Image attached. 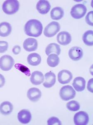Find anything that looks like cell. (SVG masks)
<instances>
[{
    "mask_svg": "<svg viewBox=\"0 0 93 125\" xmlns=\"http://www.w3.org/2000/svg\"><path fill=\"white\" fill-rule=\"evenodd\" d=\"M24 29L25 33L27 36L38 37L42 34L43 26L39 21L31 19L26 23Z\"/></svg>",
    "mask_w": 93,
    "mask_h": 125,
    "instance_id": "cell-1",
    "label": "cell"
},
{
    "mask_svg": "<svg viewBox=\"0 0 93 125\" xmlns=\"http://www.w3.org/2000/svg\"><path fill=\"white\" fill-rule=\"evenodd\" d=\"M19 7L20 4L18 0H9L3 3L2 9L6 14L13 15L18 11Z\"/></svg>",
    "mask_w": 93,
    "mask_h": 125,
    "instance_id": "cell-2",
    "label": "cell"
},
{
    "mask_svg": "<svg viewBox=\"0 0 93 125\" xmlns=\"http://www.w3.org/2000/svg\"><path fill=\"white\" fill-rule=\"evenodd\" d=\"M76 93L73 87L70 85L64 86L61 88L59 95L61 98L64 101H68L73 99L76 96Z\"/></svg>",
    "mask_w": 93,
    "mask_h": 125,
    "instance_id": "cell-3",
    "label": "cell"
},
{
    "mask_svg": "<svg viewBox=\"0 0 93 125\" xmlns=\"http://www.w3.org/2000/svg\"><path fill=\"white\" fill-rule=\"evenodd\" d=\"M87 9L84 5L78 4L72 8L71 10V15L73 18L76 19H82L86 14Z\"/></svg>",
    "mask_w": 93,
    "mask_h": 125,
    "instance_id": "cell-4",
    "label": "cell"
},
{
    "mask_svg": "<svg viewBox=\"0 0 93 125\" xmlns=\"http://www.w3.org/2000/svg\"><path fill=\"white\" fill-rule=\"evenodd\" d=\"M60 29V24L56 21L52 22L46 26L44 29V34L47 37H52L58 33Z\"/></svg>",
    "mask_w": 93,
    "mask_h": 125,
    "instance_id": "cell-5",
    "label": "cell"
},
{
    "mask_svg": "<svg viewBox=\"0 0 93 125\" xmlns=\"http://www.w3.org/2000/svg\"><path fill=\"white\" fill-rule=\"evenodd\" d=\"M14 60L9 55H3L0 58V68L4 71H10L14 65Z\"/></svg>",
    "mask_w": 93,
    "mask_h": 125,
    "instance_id": "cell-6",
    "label": "cell"
},
{
    "mask_svg": "<svg viewBox=\"0 0 93 125\" xmlns=\"http://www.w3.org/2000/svg\"><path fill=\"white\" fill-rule=\"evenodd\" d=\"M74 121L75 125H87L89 121V115L87 113L81 111L75 114Z\"/></svg>",
    "mask_w": 93,
    "mask_h": 125,
    "instance_id": "cell-7",
    "label": "cell"
},
{
    "mask_svg": "<svg viewBox=\"0 0 93 125\" xmlns=\"http://www.w3.org/2000/svg\"><path fill=\"white\" fill-rule=\"evenodd\" d=\"M73 78L72 73L66 70H63L60 71L58 74V80L60 83L62 84L68 83Z\"/></svg>",
    "mask_w": 93,
    "mask_h": 125,
    "instance_id": "cell-8",
    "label": "cell"
},
{
    "mask_svg": "<svg viewBox=\"0 0 93 125\" xmlns=\"http://www.w3.org/2000/svg\"><path fill=\"white\" fill-rule=\"evenodd\" d=\"M69 55L70 58L74 61L80 60L83 55V51L80 47H72L69 51Z\"/></svg>",
    "mask_w": 93,
    "mask_h": 125,
    "instance_id": "cell-9",
    "label": "cell"
},
{
    "mask_svg": "<svg viewBox=\"0 0 93 125\" xmlns=\"http://www.w3.org/2000/svg\"><path fill=\"white\" fill-rule=\"evenodd\" d=\"M23 47L26 51L28 52L35 51L38 47L37 41L33 38H28L24 41Z\"/></svg>",
    "mask_w": 93,
    "mask_h": 125,
    "instance_id": "cell-10",
    "label": "cell"
},
{
    "mask_svg": "<svg viewBox=\"0 0 93 125\" xmlns=\"http://www.w3.org/2000/svg\"><path fill=\"white\" fill-rule=\"evenodd\" d=\"M58 43L63 46H66L69 44L72 41L70 34L66 31H62L57 36Z\"/></svg>",
    "mask_w": 93,
    "mask_h": 125,
    "instance_id": "cell-11",
    "label": "cell"
},
{
    "mask_svg": "<svg viewBox=\"0 0 93 125\" xmlns=\"http://www.w3.org/2000/svg\"><path fill=\"white\" fill-rule=\"evenodd\" d=\"M42 93L40 89L36 88H32L28 90L27 96L30 101L37 102L41 98Z\"/></svg>",
    "mask_w": 93,
    "mask_h": 125,
    "instance_id": "cell-12",
    "label": "cell"
},
{
    "mask_svg": "<svg viewBox=\"0 0 93 125\" xmlns=\"http://www.w3.org/2000/svg\"><path fill=\"white\" fill-rule=\"evenodd\" d=\"M18 118L21 124H28L31 121L32 118L31 113L28 110H22L18 114Z\"/></svg>",
    "mask_w": 93,
    "mask_h": 125,
    "instance_id": "cell-13",
    "label": "cell"
},
{
    "mask_svg": "<svg viewBox=\"0 0 93 125\" xmlns=\"http://www.w3.org/2000/svg\"><path fill=\"white\" fill-rule=\"evenodd\" d=\"M36 9L40 14H46L51 9V6L47 0H40L37 3Z\"/></svg>",
    "mask_w": 93,
    "mask_h": 125,
    "instance_id": "cell-14",
    "label": "cell"
},
{
    "mask_svg": "<svg viewBox=\"0 0 93 125\" xmlns=\"http://www.w3.org/2000/svg\"><path fill=\"white\" fill-rule=\"evenodd\" d=\"M45 81L43 85L46 88H50L53 86L56 83V75L52 71L46 73L45 75Z\"/></svg>",
    "mask_w": 93,
    "mask_h": 125,
    "instance_id": "cell-15",
    "label": "cell"
},
{
    "mask_svg": "<svg viewBox=\"0 0 93 125\" xmlns=\"http://www.w3.org/2000/svg\"><path fill=\"white\" fill-rule=\"evenodd\" d=\"M44 76L41 72L35 71L32 73L30 77V81L34 85H39L44 81Z\"/></svg>",
    "mask_w": 93,
    "mask_h": 125,
    "instance_id": "cell-16",
    "label": "cell"
},
{
    "mask_svg": "<svg viewBox=\"0 0 93 125\" xmlns=\"http://www.w3.org/2000/svg\"><path fill=\"white\" fill-rule=\"evenodd\" d=\"M72 85L78 92L83 91L85 88L86 81L82 77H77L74 80Z\"/></svg>",
    "mask_w": 93,
    "mask_h": 125,
    "instance_id": "cell-17",
    "label": "cell"
},
{
    "mask_svg": "<svg viewBox=\"0 0 93 125\" xmlns=\"http://www.w3.org/2000/svg\"><path fill=\"white\" fill-rule=\"evenodd\" d=\"M12 27L10 24L8 22H2L0 23V36L6 37L11 33Z\"/></svg>",
    "mask_w": 93,
    "mask_h": 125,
    "instance_id": "cell-18",
    "label": "cell"
},
{
    "mask_svg": "<svg viewBox=\"0 0 93 125\" xmlns=\"http://www.w3.org/2000/svg\"><path fill=\"white\" fill-rule=\"evenodd\" d=\"M28 64L32 66H37L40 63L41 57L37 53H32L29 54L27 58Z\"/></svg>",
    "mask_w": 93,
    "mask_h": 125,
    "instance_id": "cell-19",
    "label": "cell"
},
{
    "mask_svg": "<svg viewBox=\"0 0 93 125\" xmlns=\"http://www.w3.org/2000/svg\"><path fill=\"white\" fill-rule=\"evenodd\" d=\"M13 110V105L9 101H4L0 105V113L4 115L10 114Z\"/></svg>",
    "mask_w": 93,
    "mask_h": 125,
    "instance_id": "cell-20",
    "label": "cell"
},
{
    "mask_svg": "<svg viewBox=\"0 0 93 125\" xmlns=\"http://www.w3.org/2000/svg\"><path fill=\"white\" fill-rule=\"evenodd\" d=\"M45 53L47 55H49L52 53H55L57 55H59L61 53L60 47L55 43H50L46 47Z\"/></svg>",
    "mask_w": 93,
    "mask_h": 125,
    "instance_id": "cell-21",
    "label": "cell"
},
{
    "mask_svg": "<svg viewBox=\"0 0 93 125\" xmlns=\"http://www.w3.org/2000/svg\"><path fill=\"white\" fill-rule=\"evenodd\" d=\"M64 15V10L62 8L56 7L54 8L50 13L51 19L53 20H59L62 19Z\"/></svg>",
    "mask_w": 93,
    "mask_h": 125,
    "instance_id": "cell-22",
    "label": "cell"
},
{
    "mask_svg": "<svg viewBox=\"0 0 93 125\" xmlns=\"http://www.w3.org/2000/svg\"><path fill=\"white\" fill-rule=\"evenodd\" d=\"M83 41L85 44L88 46L93 45V31L89 30L85 32L82 37Z\"/></svg>",
    "mask_w": 93,
    "mask_h": 125,
    "instance_id": "cell-23",
    "label": "cell"
},
{
    "mask_svg": "<svg viewBox=\"0 0 93 125\" xmlns=\"http://www.w3.org/2000/svg\"><path fill=\"white\" fill-rule=\"evenodd\" d=\"M59 62V58L56 54H50L48 55L47 63L50 67H55L58 65Z\"/></svg>",
    "mask_w": 93,
    "mask_h": 125,
    "instance_id": "cell-24",
    "label": "cell"
},
{
    "mask_svg": "<svg viewBox=\"0 0 93 125\" xmlns=\"http://www.w3.org/2000/svg\"><path fill=\"white\" fill-rule=\"evenodd\" d=\"M66 107L69 111H76L79 110L80 108V105L77 101H72L67 103Z\"/></svg>",
    "mask_w": 93,
    "mask_h": 125,
    "instance_id": "cell-25",
    "label": "cell"
},
{
    "mask_svg": "<svg viewBox=\"0 0 93 125\" xmlns=\"http://www.w3.org/2000/svg\"><path fill=\"white\" fill-rule=\"evenodd\" d=\"M15 67L17 69H18L20 71L24 73L26 76H30V70L28 68L26 67V66L23 65L22 64L17 63L15 65Z\"/></svg>",
    "mask_w": 93,
    "mask_h": 125,
    "instance_id": "cell-26",
    "label": "cell"
},
{
    "mask_svg": "<svg viewBox=\"0 0 93 125\" xmlns=\"http://www.w3.org/2000/svg\"><path fill=\"white\" fill-rule=\"evenodd\" d=\"M47 124L49 125H61L62 124L58 118L56 117H52L48 119Z\"/></svg>",
    "mask_w": 93,
    "mask_h": 125,
    "instance_id": "cell-27",
    "label": "cell"
},
{
    "mask_svg": "<svg viewBox=\"0 0 93 125\" xmlns=\"http://www.w3.org/2000/svg\"><path fill=\"white\" fill-rule=\"evenodd\" d=\"M93 11H91L89 12L88 13L85 18L86 23L89 25L92 26L93 25Z\"/></svg>",
    "mask_w": 93,
    "mask_h": 125,
    "instance_id": "cell-28",
    "label": "cell"
},
{
    "mask_svg": "<svg viewBox=\"0 0 93 125\" xmlns=\"http://www.w3.org/2000/svg\"><path fill=\"white\" fill-rule=\"evenodd\" d=\"M9 47L8 43L5 41H0V53H5Z\"/></svg>",
    "mask_w": 93,
    "mask_h": 125,
    "instance_id": "cell-29",
    "label": "cell"
},
{
    "mask_svg": "<svg viewBox=\"0 0 93 125\" xmlns=\"http://www.w3.org/2000/svg\"><path fill=\"white\" fill-rule=\"evenodd\" d=\"M93 78L91 79L88 83L87 89L91 93H93Z\"/></svg>",
    "mask_w": 93,
    "mask_h": 125,
    "instance_id": "cell-30",
    "label": "cell"
},
{
    "mask_svg": "<svg viewBox=\"0 0 93 125\" xmlns=\"http://www.w3.org/2000/svg\"><path fill=\"white\" fill-rule=\"evenodd\" d=\"M21 51V48L19 46H15L13 49V52L15 55H18Z\"/></svg>",
    "mask_w": 93,
    "mask_h": 125,
    "instance_id": "cell-31",
    "label": "cell"
},
{
    "mask_svg": "<svg viewBox=\"0 0 93 125\" xmlns=\"http://www.w3.org/2000/svg\"><path fill=\"white\" fill-rule=\"evenodd\" d=\"M5 83V79L2 75L0 74V88H1L4 85Z\"/></svg>",
    "mask_w": 93,
    "mask_h": 125,
    "instance_id": "cell-32",
    "label": "cell"
}]
</instances>
